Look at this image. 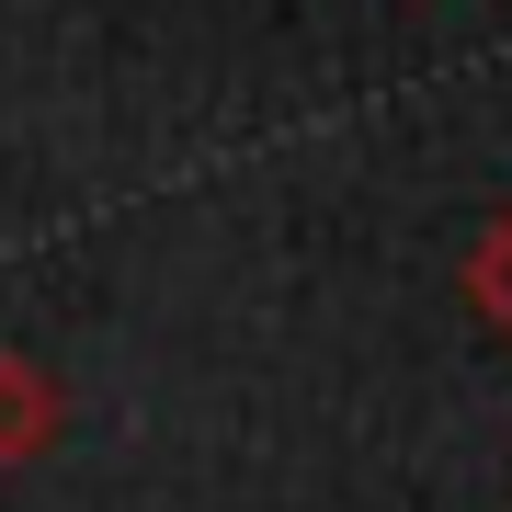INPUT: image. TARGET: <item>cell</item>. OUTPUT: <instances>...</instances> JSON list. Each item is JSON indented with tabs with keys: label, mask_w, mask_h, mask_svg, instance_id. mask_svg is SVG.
Returning <instances> with one entry per match:
<instances>
[{
	"label": "cell",
	"mask_w": 512,
	"mask_h": 512,
	"mask_svg": "<svg viewBox=\"0 0 512 512\" xmlns=\"http://www.w3.org/2000/svg\"><path fill=\"white\" fill-rule=\"evenodd\" d=\"M57 421H69V399H57L46 365H23V353H0V467H35L57 444Z\"/></svg>",
	"instance_id": "obj_1"
},
{
	"label": "cell",
	"mask_w": 512,
	"mask_h": 512,
	"mask_svg": "<svg viewBox=\"0 0 512 512\" xmlns=\"http://www.w3.org/2000/svg\"><path fill=\"white\" fill-rule=\"evenodd\" d=\"M467 296H478V319H501V330H512V205L478 228V251H467Z\"/></svg>",
	"instance_id": "obj_2"
}]
</instances>
